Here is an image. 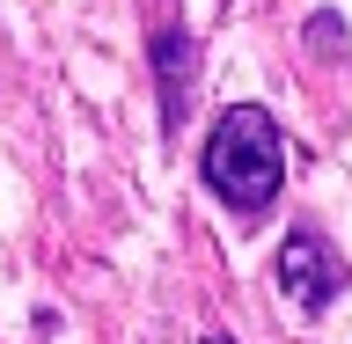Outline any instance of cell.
<instances>
[{
	"mask_svg": "<svg viewBox=\"0 0 352 344\" xmlns=\"http://www.w3.org/2000/svg\"><path fill=\"white\" fill-rule=\"evenodd\" d=\"M272 279H279V293L301 315H330V301H338V286H345V264H338V249H330L323 235H286L279 257H272Z\"/></svg>",
	"mask_w": 352,
	"mask_h": 344,
	"instance_id": "2",
	"label": "cell"
},
{
	"mask_svg": "<svg viewBox=\"0 0 352 344\" xmlns=\"http://www.w3.org/2000/svg\"><path fill=\"white\" fill-rule=\"evenodd\" d=\"M198 344H228V337H198Z\"/></svg>",
	"mask_w": 352,
	"mask_h": 344,
	"instance_id": "5",
	"label": "cell"
},
{
	"mask_svg": "<svg viewBox=\"0 0 352 344\" xmlns=\"http://www.w3.org/2000/svg\"><path fill=\"white\" fill-rule=\"evenodd\" d=\"M154 88H162V132L176 139L184 117H191V95H198V51H191V37L176 22L154 30Z\"/></svg>",
	"mask_w": 352,
	"mask_h": 344,
	"instance_id": "3",
	"label": "cell"
},
{
	"mask_svg": "<svg viewBox=\"0 0 352 344\" xmlns=\"http://www.w3.org/2000/svg\"><path fill=\"white\" fill-rule=\"evenodd\" d=\"M308 44H338V15H316V22H308Z\"/></svg>",
	"mask_w": 352,
	"mask_h": 344,
	"instance_id": "4",
	"label": "cell"
},
{
	"mask_svg": "<svg viewBox=\"0 0 352 344\" xmlns=\"http://www.w3.org/2000/svg\"><path fill=\"white\" fill-rule=\"evenodd\" d=\"M198 169H206V191L220 205H235V213H264L286 183V132L279 117L264 103H228L206 132V154H198Z\"/></svg>",
	"mask_w": 352,
	"mask_h": 344,
	"instance_id": "1",
	"label": "cell"
}]
</instances>
